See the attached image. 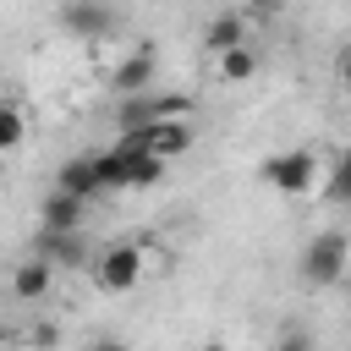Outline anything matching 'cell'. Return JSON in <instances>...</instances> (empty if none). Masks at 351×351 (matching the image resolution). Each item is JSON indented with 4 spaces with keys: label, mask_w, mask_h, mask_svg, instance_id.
<instances>
[{
    "label": "cell",
    "mask_w": 351,
    "mask_h": 351,
    "mask_svg": "<svg viewBox=\"0 0 351 351\" xmlns=\"http://www.w3.org/2000/svg\"><path fill=\"white\" fill-rule=\"evenodd\" d=\"M121 148H126V192H148V186L165 181V165L154 154H143L132 137H121Z\"/></svg>",
    "instance_id": "obj_12"
},
{
    "label": "cell",
    "mask_w": 351,
    "mask_h": 351,
    "mask_svg": "<svg viewBox=\"0 0 351 351\" xmlns=\"http://www.w3.org/2000/svg\"><path fill=\"white\" fill-rule=\"evenodd\" d=\"M214 71H219V82H252L258 77V49L252 44H236V49H225V55H214Z\"/></svg>",
    "instance_id": "obj_14"
},
{
    "label": "cell",
    "mask_w": 351,
    "mask_h": 351,
    "mask_svg": "<svg viewBox=\"0 0 351 351\" xmlns=\"http://www.w3.org/2000/svg\"><path fill=\"white\" fill-rule=\"evenodd\" d=\"M263 186L285 192V197H318V181H324V159L318 148H280L258 165Z\"/></svg>",
    "instance_id": "obj_2"
},
{
    "label": "cell",
    "mask_w": 351,
    "mask_h": 351,
    "mask_svg": "<svg viewBox=\"0 0 351 351\" xmlns=\"http://www.w3.org/2000/svg\"><path fill=\"white\" fill-rule=\"evenodd\" d=\"M143 154H154L159 165H170V159H181L192 143H197V132H192V121H165V126H137V132H126Z\"/></svg>",
    "instance_id": "obj_6"
},
{
    "label": "cell",
    "mask_w": 351,
    "mask_h": 351,
    "mask_svg": "<svg viewBox=\"0 0 351 351\" xmlns=\"http://www.w3.org/2000/svg\"><path fill=\"white\" fill-rule=\"evenodd\" d=\"M82 219H88V203H77V197H66V192H55V186L38 197V230L66 236V230H82Z\"/></svg>",
    "instance_id": "obj_8"
},
{
    "label": "cell",
    "mask_w": 351,
    "mask_h": 351,
    "mask_svg": "<svg viewBox=\"0 0 351 351\" xmlns=\"http://www.w3.org/2000/svg\"><path fill=\"white\" fill-rule=\"evenodd\" d=\"M27 132H33L27 104H22V99H0V159H5V154H16V148L27 143Z\"/></svg>",
    "instance_id": "obj_13"
},
{
    "label": "cell",
    "mask_w": 351,
    "mask_h": 351,
    "mask_svg": "<svg viewBox=\"0 0 351 351\" xmlns=\"http://www.w3.org/2000/svg\"><path fill=\"white\" fill-rule=\"evenodd\" d=\"M318 197L324 203H351V159H335V165H324V181H318Z\"/></svg>",
    "instance_id": "obj_15"
},
{
    "label": "cell",
    "mask_w": 351,
    "mask_h": 351,
    "mask_svg": "<svg viewBox=\"0 0 351 351\" xmlns=\"http://www.w3.org/2000/svg\"><path fill=\"white\" fill-rule=\"evenodd\" d=\"M88 274H93V285H99L104 296H126V291H137L143 274H148V247L132 241V236H121V241H110V247L93 252Z\"/></svg>",
    "instance_id": "obj_1"
},
{
    "label": "cell",
    "mask_w": 351,
    "mask_h": 351,
    "mask_svg": "<svg viewBox=\"0 0 351 351\" xmlns=\"http://www.w3.org/2000/svg\"><path fill=\"white\" fill-rule=\"evenodd\" d=\"M346 263H351V241H346V230L340 225H329V230H318L307 247H302V285L307 291H335L340 280H346Z\"/></svg>",
    "instance_id": "obj_3"
},
{
    "label": "cell",
    "mask_w": 351,
    "mask_h": 351,
    "mask_svg": "<svg viewBox=\"0 0 351 351\" xmlns=\"http://www.w3.org/2000/svg\"><path fill=\"white\" fill-rule=\"evenodd\" d=\"M38 258H44L55 274H60V269H88V263H93V247H88L82 230H66V236L38 230Z\"/></svg>",
    "instance_id": "obj_7"
},
{
    "label": "cell",
    "mask_w": 351,
    "mask_h": 351,
    "mask_svg": "<svg viewBox=\"0 0 351 351\" xmlns=\"http://www.w3.org/2000/svg\"><path fill=\"white\" fill-rule=\"evenodd\" d=\"M55 22H60L71 38H82V44H93V38H104V33L121 27L115 5H99V0H66V5H55Z\"/></svg>",
    "instance_id": "obj_4"
},
{
    "label": "cell",
    "mask_w": 351,
    "mask_h": 351,
    "mask_svg": "<svg viewBox=\"0 0 351 351\" xmlns=\"http://www.w3.org/2000/svg\"><path fill=\"white\" fill-rule=\"evenodd\" d=\"M5 285H11V296H16V302H44V296L55 291V269L33 252V258L11 263V280H5Z\"/></svg>",
    "instance_id": "obj_9"
},
{
    "label": "cell",
    "mask_w": 351,
    "mask_h": 351,
    "mask_svg": "<svg viewBox=\"0 0 351 351\" xmlns=\"http://www.w3.org/2000/svg\"><path fill=\"white\" fill-rule=\"evenodd\" d=\"M55 192H66V197H77V203H93V197H99L93 154H71V159L55 170Z\"/></svg>",
    "instance_id": "obj_11"
},
{
    "label": "cell",
    "mask_w": 351,
    "mask_h": 351,
    "mask_svg": "<svg viewBox=\"0 0 351 351\" xmlns=\"http://www.w3.org/2000/svg\"><path fill=\"white\" fill-rule=\"evenodd\" d=\"M274 351H318V335L307 318H285L280 335H274Z\"/></svg>",
    "instance_id": "obj_16"
},
{
    "label": "cell",
    "mask_w": 351,
    "mask_h": 351,
    "mask_svg": "<svg viewBox=\"0 0 351 351\" xmlns=\"http://www.w3.org/2000/svg\"><path fill=\"white\" fill-rule=\"evenodd\" d=\"M197 351H230V346H225V340H203Z\"/></svg>",
    "instance_id": "obj_18"
},
{
    "label": "cell",
    "mask_w": 351,
    "mask_h": 351,
    "mask_svg": "<svg viewBox=\"0 0 351 351\" xmlns=\"http://www.w3.org/2000/svg\"><path fill=\"white\" fill-rule=\"evenodd\" d=\"M0 351H11V346H0Z\"/></svg>",
    "instance_id": "obj_19"
},
{
    "label": "cell",
    "mask_w": 351,
    "mask_h": 351,
    "mask_svg": "<svg viewBox=\"0 0 351 351\" xmlns=\"http://www.w3.org/2000/svg\"><path fill=\"white\" fill-rule=\"evenodd\" d=\"M154 71H159V55H154V44L143 38V44H132V55L110 71V88H115L121 99H143V93H154Z\"/></svg>",
    "instance_id": "obj_5"
},
{
    "label": "cell",
    "mask_w": 351,
    "mask_h": 351,
    "mask_svg": "<svg viewBox=\"0 0 351 351\" xmlns=\"http://www.w3.org/2000/svg\"><path fill=\"white\" fill-rule=\"evenodd\" d=\"M236 44H252V38H247V11H214V16L203 22V49H208V55H225V49H236Z\"/></svg>",
    "instance_id": "obj_10"
},
{
    "label": "cell",
    "mask_w": 351,
    "mask_h": 351,
    "mask_svg": "<svg viewBox=\"0 0 351 351\" xmlns=\"http://www.w3.org/2000/svg\"><path fill=\"white\" fill-rule=\"evenodd\" d=\"M88 351H132V346H126V340H115V335H99Z\"/></svg>",
    "instance_id": "obj_17"
}]
</instances>
